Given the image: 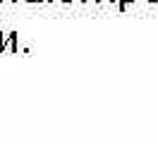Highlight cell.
<instances>
[{
    "instance_id": "cell-6",
    "label": "cell",
    "mask_w": 158,
    "mask_h": 144,
    "mask_svg": "<svg viewBox=\"0 0 158 144\" xmlns=\"http://www.w3.org/2000/svg\"><path fill=\"white\" fill-rule=\"evenodd\" d=\"M110 2H115V5H120V0H110Z\"/></svg>"
},
{
    "instance_id": "cell-3",
    "label": "cell",
    "mask_w": 158,
    "mask_h": 144,
    "mask_svg": "<svg viewBox=\"0 0 158 144\" xmlns=\"http://www.w3.org/2000/svg\"><path fill=\"white\" fill-rule=\"evenodd\" d=\"M27 2H48V0H27Z\"/></svg>"
},
{
    "instance_id": "cell-4",
    "label": "cell",
    "mask_w": 158,
    "mask_h": 144,
    "mask_svg": "<svg viewBox=\"0 0 158 144\" xmlns=\"http://www.w3.org/2000/svg\"><path fill=\"white\" fill-rule=\"evenodd\" d=\"M81 2H103V0H81Z\"/></svg>"
},
{
    "instance_id": "cell-8",
    "label": "cell",
    "mask_w": 158,
    "mask_h": 144,
    "mask_svg": "<svg viewBox=\"0 0 158 144\" xmlns=\"http://www.w3.org/2000/svg\"><path fill=\"white\" fill-rule=\"evenodd\" d=\"M62 2H72V0H62Z\"/></svg>"
},
{
    "instance_id": "cell-1",
    "label": "cell",
    "mask_w": 158,
    "mask_h": 144,
    "mask_svg": "<svg viewBox=\"0 0 158 144\" xmlns=\"http://www.w3.org/2000/svg\"><path fill=\"white\" fill-rule=\"evenodd\" d=\"M17 34H0V53H15Z\"/></svg>"
},
{
    "instance_id": "cell-2",
    "label": "cell",
    "mask_w": 158,
    "mask_h": 144,
    "mask_svg": "<svg viewBox=\"0 0 158 144\" xmlns=\"http://www.w3.org/2000/svg\"><path fill=\"white\" fill-rule=\"evenodd\" d=\"M129 2H134V0H120V5H118V10H120V12H125V7H127Z\"/></svg>"
},
{
    "instance_id": "cell-5",
    "label": "cell",
    "mask_w": 158,
    "mask_h": 144,
    "mask_svg": "<svg viewBox=\"0 0 158 144\" xmlns=\"http://www.w3.org/2000/svg\"><path fill=\"white\" fill-rule=\"evenodd\" d=\"M0 2H17V0H0Z\"/></svg>"
},
{
    "instance_id": "cell-9",
    "label": "cell",
    "mask_w": 158,
    "mask_h": 144,
    "mask_svg": "<svg viewBox=\"0 0 158 144\" xmlns=\"http://www.w3.org/2000/svg\"><path fill=\"white\" fill-rule=\"evenodd\" d=\"M24 2H27V0H24Z\"/></svg>"
},
{
    "instance_id": "cell-7",
    "label": "cell",
    "mask_w": 158,
    "mask_h": 144,
    "mask_svg": "<svg viewBox=\"0 0 158 144\" xmlns=\"http://www.w3.org/2000/svg\"><path fill=\"white\" fill-rule=\"evenodd\" d=\"M146 2H158V0H146Z\"/></svg>"
},
{
    "instance_id": "cell-10",
    "label": "cell",
    "mask_w": 158,
    "mask_h": 144,
    "mask_svg": "<svg viewBox=\"0 0 158 144\" xmlns=\"http://www.w3.org/2000/svg\"><path fill=\"white\" fill-rule=\"evenodd\" d=\"M48 2H50V0H48Z\"/></svg>"
}]
</instances>
